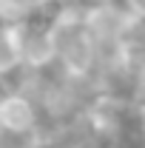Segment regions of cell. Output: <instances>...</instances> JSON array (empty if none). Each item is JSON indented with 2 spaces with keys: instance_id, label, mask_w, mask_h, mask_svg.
Masks as SVG:
<instances>
[{
  "instance_id": "1",
  "label": "cell",
  "mask_w": 145,
  "mask_h": 148,
  "mask_svg": "<svg viewBox=\"0 0 145 148\" xmlns=\"http://www.w3.org/2000/svg\"><path fill=\"white\" fill-rule=\"evenodd\" d=\"M37 125H40V111L29 94L20 91L0 94V134L31 137Z\"/></svg>"
},
{
  "instance_id": "2",
  "label": "cell",
  "mask_w": 145,
  "mask_h": 148,
  "mask_svg": "<svg viewBox=\"0 0 145 148\" xmlns=\"http://www.w3.org/2000/svg\"><path fill=\"white\" fill-rule=\"evenodd\" d=\"M17 71H23V63H20V46H17L14 26L0 23V80Z\"/></svg>"
},
{
  "instance_id": "3",
  "label": "cell",
  "mask_w": 145,
  "mask_h": 148,
  "mask_svg": "<svg viewBox=\"0 0 145 148\" xmlns=\"http://www.w3.org/2000/svg\"><path fill=\"white\" fill-rule=\"evenodd\" d=\"M134 20H145V0H122Z\"/></svg>"
},
{
  "instance_id": "4",
  "label": "cell",
  "mask_w": 145,
  "mask_h": 148,
  "mask_svg": "<svg viewBox=\"0 0 145 148\" xmlns=\"http://www.w3.org/2000/svg\"><path fill=\"white\" fill-rule=\"evenodd\" d=\"M23 148H34V145H23Z\"/></svg>"
}]
</instances>
